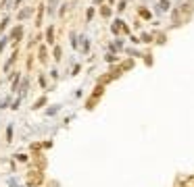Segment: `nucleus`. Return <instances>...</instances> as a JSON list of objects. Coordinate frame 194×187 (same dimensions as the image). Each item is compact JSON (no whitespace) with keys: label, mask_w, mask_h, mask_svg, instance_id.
Returning <instances> with one entry per match:
<instances>
[{"label":"nucleus","mask_w":194,"mask_h":187,"mask_svg":"<svg viewBox=\"0 0 194 187\" xmlns=\"http://www.w3.org/2000/svg\"><path fill=\"white\" fill-rule=\"evenodd\" d=\"M38 56H40V62H46V46H40V52H38Z\"/></svg>","instance_id":"obj_10"},{"label":"nucleus","mask_w":194,"mask_h":187,"mask_svg":"<svg viewBox=\"0 0 194 187\" xmlns=\"http://www.w3.org/2000/svg\"><path fill=\"white\" fill-rule=\"evenodd\" d=\"M38 81H40L42 87H46V77H44V75H40V79H38Z\"/></svg>","instance_id":"obj_16"},{"label":"nucleus","mask_w":194,"mask_h":187,"mask_svg":"<svg viewBox=\"0 0 194 187\" xmlns=\"http://www.w3.org/2000/svg\"><path fill=\"white\" fill-rule=\"evenodd\" d=\"M17 56H19V50L15 48V50H13V54H11V58H8V60H7V65H4V71H8L11 67H13V62L17 60Z\"/></svg>","instance_id":"obj_3"},{"label":"nucleus","mask_w":194,"mask_h":187,"mask_svg":"<svg viewBox=\"0 0 194 187\" xmlns=\"http://www.w3.org/2000/svg\"><path fill=\"white\" fill-rule=\"evenodd\" d=\"M7 2H8V0H0V8H4V7H7Z\"/></svg>","instance_id":"obj_20"},{"label":"nucleus","mask_w":194,"mask_h":187,"mask_svg":"<svg viewBox=\"0 0 194 187\" xmlns=\"http://www.w3.org/2000/svg\"><path fill=\"white\" fill-rule=\"evenodd\" d=\"M19 104H21V100L17 98V102H13V110H17V108H19Z\"/></svg>","instance_id":"obj_18"},{"label":"nucleus","mask_w":194,"mask_h":187,"mask_svg":"<svg viewBox=\"0 0 194 187\" xmlns=\"http://www.w3.org/2000/svg\"><path fill=\"white\" fill-rule=\"evenodd\" d=\"M52 56H54V60H61V56H63L61 46H54V50H52Z\"/></svg>","instance_id":"obj_8"},{"label":"nucleus","mask_w":194,"mask_h":187,"mask_svg":"<svg viewBox=\"0 0 194 187\" xmlns=\"http://www.w3.org/2000/svg\"><path fill=\"white\" fill-rule=\"evenodd\" d=\"M11 38H13V40H17V42H21V38H23V25H17V27L13 29Z\"/></svg>","instance_id":"obj_1"},{"label":"nucleus","mask_w":194,"mask_h":187,"mask_svg":"<svg viewBox=\"0 0 194 187\" xmlns=\"http://www.w3.org/2000/svg\"><path fill=\"white\" fill-rule=\"evenodd\" d=\"M46 44H48V46L54 44V27H52V25L46 29Z\"/></svg>","instance_id":"obj_2"},{"label":"nucleus","mask_w":194,"mask_h":187,"mask_svg":"<svg viewBox=\"0 0 194 187\" xmlns=\"http://www.w3.org/2000/svg\"><path fill=\"white\" fill-rule=\"evenodd\" d=\"M8 40H11V35H4V38H2V40H0V52H2V50L7 48V44H8Z\"/></svg>","instance_id":"obj_11"},{"label":"nucleus","mask_w":194,"mask_h":187,"mask_svg":"<svg viewBox=\"0 0 194 187\" xmlns=\"http://www.w3.org/2000/svg\"><path fill=\"white\" fill-rule=\"evenodd\" d=\"M56 4H59V0H48V8H46V11H48V15H50V17L54 15V8H56Z\"/></svg>","instance_id":"obj_6"},{"label":"nucleus","mask_w":194,"mask_h":187,"mask_svg":"<svg viewBox=\"0 0 194 187\" xmlns=\"http://www.w3.org/2000/svg\"><path fill=\"white\" fill-rule=\"evenodd\" d=\"M71 46H73V48H77V42H75V33H71Z\"/></svg>","instance_id":"obj_17"},{"label":"nucleus","mask_w":194,"mask_h":187,"mask_svg":"<svg viewBox=\"0 0 194 187\" xmlns=\"http://www.w3.org/2000/svg\"><path fill=\"white\" fill-rule=\"evenodd\" d=\"M7 25H8V17H4V19H2V23H0V33L7 29Z\"/></svg>","instance_id":"obj_14"},{"label":"nucleus","mask_w":194,"mask_h":187,"mask_svg":"<svg viewBox=\"0 0 194 187\" xmlns=\"http://www.w3.org/2000/svg\"><path fill=\"white\" fill-rule=\"evenodd\" d=\"M42 17H44V7H38V17H35V27H42Z\"/></svg>","instance_id":"obj_5"},{"label":"nucleus","mask_w":194,"mask_h":187,"mask_svg":"<svg viewBox=\"0 0 194 187\" xmlns=\"http://www.w3.org/2000/svg\"><path fill=\"white\" fill-rule=\"evenodd\" d=\"M15 158L19 160V162H27V156H25V154H15Z\"/></svg>","instance_id":"obj_15"},{"label":"nucleus","mask_w":194,"mask_h":187,"mask_svg":"<svg viewBox=\"0 0 194 187\" xmlns=\"http://www.w3.org/2000/svg\"><path fill=\"white\" fill-rule=\"evenodd\" d=\"M19 81H21V77H19V73H17V77L13 79V91H17V87H19Z\"/></svg>","instance_id":"obj_12"},{"label":"nucleus","mask_w":194,"mask_h":187,"mask_svg":"<svg viewBox=\"0 0 194 187\" xmlns=\"http://www.w3.org/2000/svg\"><path fill=\"white\" fill-rule=\"evenodd\" d=\"M7 104H8V98H7V100H2V102H0V108H4Z\"/></svg>","instance_id":"obj_19"},{"label":"nucleus","mask_w":194,"mask_h":187,"mask_svg":"<svg viewBox=\"0 0 194 187\" xmlns=\"http://www.w3.org/2000/svg\"><path fill=\"white\" fill-rule=\"evenodd\" d=\"M11 141H13V123L7 127V144H11Z\"/></svg>","instance_id":"obj_9"},{"label":"nucleus","mask_w":194,"mask_h":187,"mask_svg":"<svg viewBox=\"0 0 194 187\" xmlns=\"http://www.w3.org/2000/svg\"><path fill=\"white\" fill-rule=\"evenodd\" d=\"M31 13H34V8H23L21 13H17V19H19V21H23V19H27V17H29Z\"/></svg>","instance_id":"obj_4"},{"label":"nucleus","mask_w":194,"mask_h":187,"mask_svg":"<svg viewBox=\"0 0 194 187\" xmlns=\"http://www.w3.org/2000/svg\"><path fill=\"white\" fill-rule=\"evenodd\" d=\"M56 112H59V106H48V110H46V114H56Z\"/></svg>","instance_id":"obj_13"},{"label":"nucleus","mask_w":194,"mask_h":187,"mask_svg":"<svg viewBox=\"0 0 194 187\" xmlns=\"http://www.w3.org/2000/svg\"><path fill=\"white\" fill-rule=\"evenodd\" d=\"M44 104H46V96H42L40 100H35L31 108H34V110H38V108H42V106H44Z\"/></svg>","instance_id":"obj_7"}]
</instances>
